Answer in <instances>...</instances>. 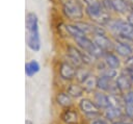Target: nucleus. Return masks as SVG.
<instances>
[{
    "instance_id": "f257e3e1",
    "label": "nucleus",
    "mask_w": 133,
    "mask_h": 124,
    "mask_svg": "<svg viewBox=\"0 0 133 124\" xmlns=\"http://www.w3.org/2000/svg\"><path fill=\"white\" fill-rule=\"evenodd\" d=\"M26 43L30 50L37 52L41 49V39L38 31V19L36 14L28 13L26 15Z\"/></svg>"
},
{
    "instance_id": "f03ea898",
    "label": "nucleus",
    "mask_w": 133,
    "mask_h": 124,
    "mask_svg": "<svg viewBox=\"0 0 133 124\" xmlns=\"http://www.w3.org/2000/svg\"><path fill=\"white\" fill-rule=\"evenodd\" d=\"M77 107L84 117L87 124L90 121H94L102 117V110L96 105V103L90 97L84 96L81 99H79L77 102Z\"/></svg>"
},
{
    "instance_id": "7ed1b4c3",
    "label": "nucleus",
    "mask_w": 133,
    "mask_h": 124,
    "mask_svg": "<svg viewBox=\"0 0 133 124\" xmlns=\"http://www.w3.org/2000/svg\"><path fill=\"white\" fill-rule=\"evenodd\" d=\"M62 14L73 23L83 21L85 14L83 3L79 0H64L62 2Z\"/></svg>"
},
{
    "instance_id": "20e7f679",
    "label": "nucleus",
    "mask_w": 133,
    "mask_h": 124,
    "mask_svg": "<svg viewBox=\"0 0 133 124\" xmlns=\"http://www.w3.org/2000/svg\"><path fill=\"white\" fill-rule=\"evenodd\" d=\"M59 121L62 124H85V119L78 109V107H68L61 109L59 114Z\"/></svg>"
},
{
    "instance_id": "39448f33",
    "label": "nucleus",
    "mask_w": 133,
    "mask_h": 124,
    "mask_svg": "<svg viewBox=\"0 0 133 124\" xmlns=\"http://www.w3.org/2000/svg\"><path fill=\"white\" fill-rule=\"evenodd\" d=\"M76 71L77 68H75L73 65H71L66 60H62L59 64L58 67V77L64 82H72L75 81L76 78Z\"/></svg>"
},
{
    "instance_id": "423d86ee",
    "label": "nucleus",
    "mask_w": 133,
    "mask_h": 124,
    "mask_svg": "<svg viewBox=\"0 0 133 124\" xmlns=\"http://www.w3.org/2000/svg\"><path fill=\"white\" fill-rule=\"evenodd\" d=\"M65 55H66V61H69L71 65H73L75 68H80L83 67V63H82V57H81V50L74 45H66V51H65Z\"/></svg>"
},
{
    "instance_id": "0eeeda50",
    "label": "nucleus",
    "mask_w": 133,
    "mask_h": 124,
    "mask_svg": "<svg viewBox=\"0 0 133 124\" xmlns=\"http://www.w3.org/2000/svg\"><path fill=\"white\" fill-rule=\"evenodd\" d=\"M94 43L104 52L113 51L114 47V40L110 34H96L91 36Z\"/></svg>"
},
{
    "instance_id": "6e6552de",
    "label": "nucleus",
    "mask_w": 133,
    "mask_h": 124,
    "mask_svg": "<svg viewBox=\"0 0 133 124\" xmlns=\"http://www.w3.org/2000/svg\"><path fill=\"white\" fill-rule=\"evenodd\" d=\"M114 15L118 17H127L133 11V3L128 0H112Z\"/></svg>"
},
{
    "instance_id": "1a4fd4ad",
    "label": "nucleus",
    "mask_w": 133,
    "mask_h": 124,
    "mask_svg": "<svg viewBox=\"0 0 133 124\" xmlns=\"http://www.w3.org/2000/svg\"><path fill=\"white\" fill-rule=\"evenodd\" d=\"M102 117L109 123H112L117 120L126 119L125 114H124V108L114 107V106H109V107L105 108L104 110H102Z\"/></svg>"
},
{
    "instance_id": "9d476101",
    "label": "nucleus",
    "mask_w": 133,
    "mask_h": 124,
    "mask_svg": "<svg viewBox=\"0 0 133 124\" xmlns=\"http://www.w3.org/2000/svg\"><path fill=\"white\" fill-rule=\"evenodd\" d=\"M55 102L61 109L75 106V99H73L64 90H59L56 92Z\"/></svg>"
},
{
    "instance_id": "9b49d317",
    "label": "nucleus",
    "mask_w": 133,
    "mask_h": 124,
    "mask_svg": "<svg viewBox=\"0 0 133 124\" xmlns=\"http://www.w3.org/2000/svg\"><path fill=\"white\" fill-rule=\"evenodd\" d=\"M102 59L104 60V63L108 68H111L117 71H119L123 68V59L113 51L105 52Z\"/></svg>"
},
{
    "instance_id": "f8f14e48",
    "label": "nucleus",
    "mask_w": 133,
    "mask_h": 124,
    "mask_svg": "<svg viewBox=\"0 0 133 124\" xmlns=\"http://www.w3.org/2000/svg\"><path fill=\"white\" fill-rule=\"evenodd\" d=\"M113 52L116 53L122 59H126V58L133 55V46L130 44L114 40Z\"/></svg>"
},
{
    "instance_id": "ddd939ff",
    "label": "nucleus",
    "mask_w": 133,
    "mask_h": 124,
    "mask_svg": "<svg viewBox=\"0 0 133 124\" xmlns=\"http://www.w3.org/2000/svg\"><path fill=\"white\" fill-rule=\"evenodd\" d=\"M64 91L75 100H79L81 99L82 97H84L85 95V91L82 86L81 83L77 82V81H72V82H69L65 88H64Z\"/></svg>"
},
{
    "instance_id": "4468645a",
    "label": "nucleus",
    "mask_w": 133,
    "mask_h": 124,
    "mask_svg": "<svg viewBox=\"0 0 133 124\" xmlns=\"http://www.w3.org/2000/svg\"><path fill=\"white\" fill-rule=\"evenodd\" d=\"M91 99L96 103V105L101 109L104 110L105 108L110 106V100H109V95L107 93L101 92V91H96L91 95Z\"/></svg>"
},
{
    "instance_id": "2eb2a0df",
    "label": "nucleus",
    "mask_w": 133,
    "mask_h": 124,
    "mask_svg": "<svg viewBox=\"0 0 133 124\" xmlns=\"http://www.w3.org/2000/svg\"><path fill=\"white\" fill-rule=\"evenodd\" d=\"M114 82H115L117 89L119 90V92L122 94H125V93H127V92H129L130 90L133 89V84H132L130 78L124 73L119 72L117 77L114 79Z\"/></svg>"
},
{
    "instance_id": "dca6fc26",
    "label": "nucleus",
    "mask_w": 133,
    "mask_h": 124,
    "mask_svg": "<svg viewBox=\"0 0 133 124\" xmlns=\"http://www.w3.org/2000/svg\"><path fill=\"white\" fill-rule=\"evenodd\" d=\"M113 79L109 78L108 76L99 74L98 75V79H97V90L104 92V93H109L112 84H113Z\"/></svg>"
},
{
    "instance_id": "f3484780",
    "label": "nucleus",
    "mask_w": 133,
    "mask_h": 124,
    "mask_svg": "<svg viewBox=\"0 0 133 124\" xmlns=\"http://www.w3.org/2000/svg\"><path fill=\"white\" fill-rule=\"evenodd\" d=\"M97 79H98V74L92 73L89 77H87L81 84L85 91V94L92 95L97 91Z\"/></svg>"
},
{
    "instance_id": "a211bd4d",
    "label": "nucleus",
    "mask_w": 133,
    "mask_h": 124,
    "mask_svg": "<svg viewBox=\"0 0 133 124\" xmlns=\"http://www.w3.org/2000/svg\"><path fill=\"white\" fill-rule=\"evenodd\" d=\"M94 73V71L91 70V68H88V67H80L77 69L76 71V78H75V81L79 82V83H82L87 77H89L91 74Z\"/></svg>"
},
{
    "instance_id": "6ab92c4d",
    "label": "nucleus",
    "mask_w": 133,
    "mask_h": 124,
    "mask_svg": "<svg viewBox=\"0 0 133 124\" xmlns=\"http://www.w3.org/2000/svg\"><path fill=\"white\" fill-rule=\"evenodd\" d=\"M65 30L69 34L70 38H72L73 40H76L78 38H81V36H84L86 34H84L74 23H68L65 24Z\"/></svg>"
},
{
    "instance_id": "aec40b11",
    "label": "nucleus",
    "mask_w": 133,
    "mask_h": 124,
    "mask_svg": "<svg viewBox=\"0 0 133 124\" xmlns=\"http://www.w3.org/2000/svg\"><path fill=\"white\" fill-rule=\"evenodd\" d=\"M39 69H41L39 64L35 59H31L28 63H26V65H25V73L28 77L34 76L36 73H38Z\"/></svg>"
},
{
    "instance_id": "412c9836",
    "label": "nucleus",
    "mask_w": 133,
    "mask_h": 124,
    "mask_svg": "<svg viewBox=\"0 0 133 124\" xmlns=\"http://www.w3.org/2000/svg\"><path fill=\"white\" fill-rule=\"evenodd\" d=\"M101 3H102V6L103 8L109 13L110 15L112 16H115L114 15V10H113V3H112V0H101Z\"/></svg>"
},
{
    "instance_id": "4be33fe9",
    "label": "nucleus",
    "mask_w": 133,
    "mask_h": 124,
    "mask_svg": "<svg viewBox=\"0 0 133 124\" xmlns=\"http://www.w3.org/2000/svg\"><path fill=\"white\" fill-rule=\"evenodd\" d=\"M124 114H125V118L126 119L133 120V104H125Z\"/></svg>"
},
{
    "instance_id": "5701e85b",
    "label": "nucleus",
    "mask_w": 133,
    "mask_h": 124,
    "mask_svg": "<svg viewBox=\"0 0 133 124\" xmlns=\"http://www.w3.org/2000/svg\"><path fill=\"white\" fill-rule=\"evenodd\" d=\"M123 98H124L125 104H133V89L123 94Z\"/></svg>"
},
{
    "instance_id": "b1692460",
    "label": "nucleus",
    "mask_w": 133,
    "mask_h": 124,
    "mask_svg": "<svg viewBox=\"0 0 133 124\" xmlns=\"http://www.w3.org/2000/svg\"><path fill=\"white\" fill-rule=\"evenodd\" d=\"M119 72L121 73H124V74H126L129 78H130V80H131V82H132V84H133V68H127V67H123L121 70H119Z\"/></svg>"
},
{
    "instance_id": "393cba45",
    "label": "nucleus",
    "mask_w": 133,
    "mask_h": 124,
    "mask_svg": "<svg viewBox=\"0 0 133 124\" xmlns=\"http://www.w3.org/2000/svg\"><path fill=\"white\" fill-rule=\"evenodd\" d=\"M88 124H110L108 121H106L103 117H101V118H99V119H96V120H94V121H90Z\"/></svg>"
},
{
    "instance_id": "a878e982",
    "label": "nucleus",
    "mask_w": 133,
    "mask_h": 124,
    "mask_svg": "<svg viewBox=\"0 0 133 124\" xmlns=\"http://www.w3.org/2000/svg\"><path fill=\"white\" fill-rule=\"evenodd\" d=\"M101 0H81V2L85 5V6H89V5H92L95 3H98L100 2Z\"/></svg>"
},
{
    "instance_id": "bb28decb",
    "label": "nucleus",
    "mask_w": 133,
    "mask_h": 124,
    "mask_svg": "<svg viewBox=\"0 0 133 124\" xmlns=\"http://www.w3.org/2000/svg\"><path fill=\"white\" fill-rule=\"evenodd\" d=\"M126 20H127V21H128V22L133 26V11H131V13L126 17Z\"/></svg>"
},
{
    "instance_id": "cd10ccee",
    "label": "nucleus",
    "mask_w": 133,
    "mask_h": 124,
    "mask_svg": "<svg viewBox=\"0 0 133 124\" xmlns=\"http://www.w3.org/2000/svg\"><path fill=\"white\" fill-rule=\"evenodd\" d=\"M110 124H126V121H125V119L124 120H117V121H114Z\"/></svg>"
},
{
    "instance_id": "c85d7f7f",
    "label": "nucleus",
    "mask_w": 133,
    "mask_h": 124,
    "mask_svg": "<svg viewBox=\"0 0 133 124\" xmlns=\"http://www.w3.org/2000/svg\"><path fill=\"white\" fill-rule=\"evenodd\" d=\"M126 121V124H133V120H130V119H125Z\"/></svg>"
},
{
    "instance_id": "c756f323",
    "label": "nucleus",
    "mask_w": 133,
    "mask_h": 124,
    "mask_svg": "<svg viewBox=\"0 0 133 124\" xmlns=\"http://www.w3.org/2000/svg\"><path fill=\"white\" fill-rule=\"evenodd\" d=\"M129 2H131V3H133V0H128Z\"/></svg>"
}]
</instances>
